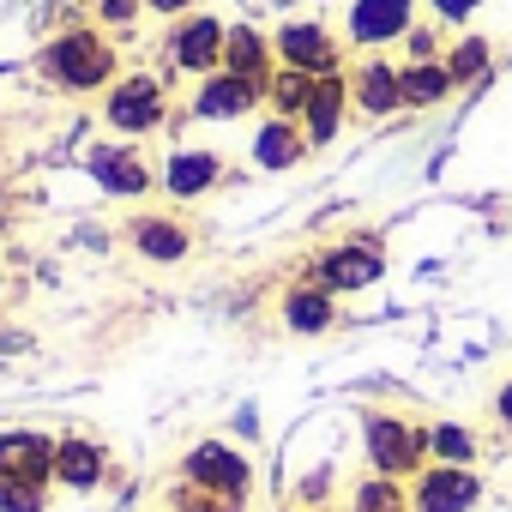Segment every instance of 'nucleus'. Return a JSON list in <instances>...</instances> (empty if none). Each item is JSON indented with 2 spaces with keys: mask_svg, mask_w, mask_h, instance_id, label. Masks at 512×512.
<instances>
[{
  "mask_svg": "<svg viewBox=\"0 0 512 512\" xmlns=\"http://www.w3.org/2000/svg\"><path fill=\"white\" fill-rule=\"evenodd\" d=\"M37 73H43L55 91H73V97H85V91H109V85L121 79V55H115L109 31L73 25V31H61V37H55V43L37 55Z\"/></svg>",
  "mask_w": 512,
  "mask_h": 512,
  "instance_id": "f257e3e1",
  "label": "nucleus"
},
{
  "mask_svg": "<svg viewBox=\"0 0 512 512\" xmlns=\"http://www.w3.org/2000/svg\"><path fill=\"white\" fill-rule=\"evenodd\" d=\"M362 458L374 464V476H398V482H410V476H422V464H428V428L374 410V416L362 422Z\"/></svg>",
  "mask_w": 512,
  "mask_h": 512,
  "instance_id": "f03ea898",
  "label": "nucleus"
},
{
  "mask_svg": "<svg viewBox=\"0 0 512 512\" xmlns=\"http://www.w3.org/2000/svg\"><path fill=\"white\" fill-rule=\"evenodd\" d=\"M169 115V91L157 73H121L109 91H103V121L121 133V139H145L157 133Z\"/></svg>",
  "mask_w": 512,
  "mask_h": 512,
  "instance_id": "7ed1b4c3",
  "label": "nucleus"
},
{
  "mask_svg": "<svg viewBox=\"0 0 512 512\" xmlns=\"http://www.w3.org/2000/svg\"><path fill=\"white\" fill-rule=\"evenodd\" d=\"M380 272H386L380 241H344V247H326L320 260L308 266V284H320L332 296H356V290L380 284Z\"/></svg>",
  "mask_w": 512,
  "mask_h": 512,
  "instance_id": "20e7f679",
  "label": "nucleus"
},
{
  "mask_svg": "<svg viewBox=\"0 0 512 512\" xmlns=\"http://www.w3.org/2000/svg\"><path fill=\"white\" fill-rule=\"evenodd\" d=\"M223 37H229V25L217 13H181V25L169 31V67L193 73V79L217 73L223 67Z\"/></svg>",
  "mask_w": 512,
  "mask_h": 512,
  "instance_id": "39448f33",
  "label": "nucleus"
},
{
  "mask_svg": "<svg viewBox=\"0 0 512 512\" xmlns=\"http://www.w3.org/2000/svg\"><path fill=\"white\" fill-rule=\"evenodd\" d=\"M181 476H187L193 488H205V494H223V500H241V494L253 488V464H247L235 446H223V440H199V446L181 458Z\"/></svg>",
  "mask_w": 512,
  "mask_h": 512,
  "instance_id": "423d86ee",
  "label": "nucleus"
},
{
  "mask_svg": "<svg viewBox=\"0 0 512 512\" xmlns=\"http://www.w3.org/2000/svg\"><path fill=\"white\" fill-rule=\"evenodd\" d=\"M272 49H278V67H296V73H344V49L332 43V31L320 25V19H290V25H278V37H272Z\"/></svg>",
  "mask_w": 512,
  "mask_h": 512,
  "instance_id": "0eeeda50",
  "label": "nucleus"
},
{
  "mask_svg": "<svg viewBox=\"0 0 512 512\" xmlns=\"http://www.w3.org/2000/svg\"><path fill=\"white\" fill-rule=\"evenodd\" d=\"M0 482L49 488L55 482V440L43 428H7L0 434Z\"/></svg>",
  "mask_w": 512,
  "mask_h": 512,
  "instance_id": "6e6552de",
  "label": "nucleus"
},
{
  "mask_svg": "<svg viewBox=\"0 0 512 512\" xmlns=\"http://www.w3.org/2000/svg\"><path fill=\"white\" fill-rule=\"evenodd\" d=\"M476 500H482V482L470 464H434L410 488V512H476Z\"/></svg>",
  "mask_w": 512,
  "mask_h": 512,
  "instance_id": "1a4fd4ad",
  "label": "nucleus"
},
{
  "mask_svg": "<svg viewBox=\"0 0 512 512\" xmlns=\"http://www.w3.org/2000/svg\"><path fill=\"white\" fill-rule=\"evenodd\" d=\"M350 43L356 49H386L416 31V0H350Z\"/></svg>",
  "mask_w": 512,
  "mask_h": 512,
  "instance_id": "9d476101",
  "label": "nucleus"
},
{
  "mask_svg": "<svg viewBox=\"0 0 512 512\" xmlns=\"http://www.w3.org/2000/svg\"><path fill=\"white\" fill-rule=\"evenodd\" d=\"M350 103H356V115H368V121H386V115H398L404 109V67H392L380 49L350 73Z\"/></svg>",
  "mask_w": 512,
  "mask_h": 512,
  "instance_id": "9b49d317",
  "label": "nucleus"
},
{
  "mask_svg": "<svg viewBox=\"0 0 512 512\" xmlns=\"http://www.w3.org/2000/svg\"><path fill=\"white\" fill-rule=\"evenodd\" d=\"M266 103V85H253V79H241V73H205L199 79V91H193V115L199 121H241V115H253Z\"/></svg>",
  "mask_w": 512,
  "mask_h": 512,
  "instance_id": "f8f14e48",
  "label": "nucleus"
},
{
  "mask_svg": "<svg viewBox=\"0 0 512 512\" xmlns=\"http://www.w3.org/2000/svg\"><path fill=\"white\" fill-rule=\"evenodd\" d=\"M356 103H350V73H320L314 79V97H308V109H302V133H308V145L320 151V145H332L338 133H344V115H350Z\"/></svg>",
  "mask_w": 512,
  "mask_h": 512,
  "instance_id": "ddd939ff",
  "label": "nucleus"
},
{
  "mask_svg": "<svg viewBox=\"0 0 512 512\" xmlns=\"http://www.w3.org/2000/svg\"><path fill=\"white\" fill-rule=\"evenodd\" d=\"M127 241H133L139 260H151V266H175V260H187V253H193L187 223H175V217H163V211L133 217V223H127Z\"/></svg>",
  "mask_w": 512,
  "mask_h": 512,
  "instance_id": "4468645a",
  "label": "nucleus"
},
{
  "mask_svg": "<svg viewBox=\"0 0 512 512\" xmlns=\"http://www.w3.org/2000/svg\"><path fill=\"white\" fill-rule=\"evenodd\" d=\"M103 476H109V458L91 434H61L55 440V482L67 494H91V488H103Z\"/></svg>",
  "mask_w": 512,
  "mask_h": 512,
  "instance_id": "2eb2a0df",
  "label": "nucleus"
},
{
  "mask_svg": "<svg viewBox=\"0 0 512 512\" xmlns=\"http://www.w3.org/2000/svg\"><path fill=\"white\" fill-rule=\"evenodd\" d=\"M85 163H91V175H97V187H103V193L139 199V193H151V187H157V175L145 169V157H139V151H127V145H97Z\"/></svg>",
  "mask_w": 512,
  "mask_h": 512,
  "instance_id": "dca6fc26",
  "label": "nucleus"
},
{
  "mask_svg": "<svg viewBox=\"0 0 512 512\" xmlns=\"http://www.w3.org/2000/svg\"><path fill=\"white\" fill-rule=\"evenodd\" d=\"M278 314H284V326H290L296 338H326V332L338 326V296L302 278L296 290H284V302H278Z\"/></svg>",
  "mask_w": 512,
  "mask_h": 512,
  "instance_id": "f3484780",
  "label": "nucleus"
},
{
  "mask_svg": "<svg viewBox=\"0 0 512 512\" xmlns=\"http://www.w3.org/2000/svg\"><path fill=\"white\" fill-rule=\"evenodd\" d=\"M223 73H241V79H253V85H272L278 49L266 43L260 25H229V37H223Z\"/></svg>",
  "mask_w": 512,
  "mask_h": 512,
  "instance_id": "a211bd4d",
  "label": "nucleus"
},
{
  "mask_svg": "<svg viewBox=\"0 0 512 512\" xmlns=\"http://www.w3.org/2000/svg\"><path fill=\"white\" fill-rule=\"evenodd\" d=\"M223 181V157L217 151H175L169 163H163V175H157V187L169 193V199H199V193H211Z\"/></svg>",
  "mask_w": 512,
  "mask_h": 512,
  "instance_id": "6ab92c4d",
  "label": "nucleus"
},
{
  "mask_svg": "<svg viewBox=\"0 0 512 512\" xmlns=\"http://www.w3.org/2000/svg\"><path fill=\"white\" fill-rule=\"evenodd\" d=\"M308 151H314V145H308L302 121H290V115H266V127L253 133V163H260V169H272V175L296 169Z\"/></svg>",
  "mask_w": 512,
  "mask_h": 512,
  "instance_id": "aec40b11",
  "label": "nucleus"
},
{
  "mask_svg": "<svg viewBox=\"0 0 512 512\" xmlns=\"http://www.w3.org/2000/svg\"><path fill=\"white\" fill-rule=\"evenodd\" d=\"M458 91V79L446 73V61H410L404 67V109H440Z\"/></svg>",
  "mask_w": 512,
  "mask_h": 512,
  "instance_id": "412c9836",
  "label": "nucleus"
},
{
  "mask_svg": "<svg viewBox=\"0 0 512 512\" xmlns=\"http://www.w3.org/2000/svg\"><path fill=\"white\" fill-rule=\"evenodd\" d=\"M308 97H314V73H296V67H278V73H272V85H266L272 115H290V121H302Z\"/></svg>",
  "mask_w": 512,
  "mask_h": 512,
  "instance_id": "4be33fe9",
  "label": "nucleus"
},
{
  "mask_svg": "<svg viewBox=\"0 0 512 512\" xmlns=\"http://www.w3.org/2000/svg\"><path fill=\"white\" fill-rule=\"evenodd\" d=\"M440 61H446V73H452L458 85H476V79H488V61H494V49H488V37H476V31H470V37H458V43H452Z\"/></svg>",
  "mask_w": 512,
  "mask_h": 512,
  "instance_id": "5701e85b",
  "label": "nucleus"
},
{
  "mask_svg": "<svg viewBox=\"0 0 512 512\" xmlns=\"http://www.w3.org/2000/svg\"><path fill=\"white\" fill-rule=\"evenodd\" d=\"M428 458L434 464H476V434L464 422H434L428 428Z\"/></svg>",
  "mask_w": 512,
  "mask_h": 512,
  "instance_id": "b1692460",
  "label": "nucleus"
},
{
  "mask_svg": "<svg viewBox=\"0 0 512 512\" xmlns=\"http://www.w3.org/2000/svg\"><path fill=\"white\" fill-rule=\"evenodd\" d=\"M350 512H410V488L398 476H368L350 494Z\"/></svg>",
  "mask_w": 512,
  "mask_h": 512,
  "instance_id": "393cba45",
  "label": "nucleus"
},
{
  "mask_svg": "<svg viewBox=\"0 0 512 512\" xmlns=\"http://www.w3.org/2000/svg\"><path fill=\"white\" fill-rule=\"evenodd\" d=\"M145 13H151L145 0H97V31H109V37H133Z\"/></svg>",
  "mask_w": 512,
  "mask_h": 512,
  "instance_id": "a878e982",
  "label": "nucleus"
},
{
  "mask_svg": "<svg viewBox=\"0 0 512 512\" xmlns=\"http://www.w3.org/2000/svg\"><path fill=\"white\" fill-rule=\"evenodd\" d=\"M175 512H241V500H223V494H205V488H181V506Z\"/></svg>",
  "mask_w": 512,
  "mask_h": 512,
  "instance_id": "bb28decb",
  "label": "nucleus"
},
{
  "mask_svg": "<svg viewBox=\"0 0 512 512\" xmlns=\"http://www.w3.org/2000/svg\"><path fill=\"white\" fill-rule=\"evenodd\" d=\"M0 512H43V488H19V482H0Z\"/></svg>",
  "mask_w": 512,
  "mask_h": 512,
  "instance_id": "cd10ccee",
  "label": "nucleus"
},
{
  "mask_svg": "<svg viewBox=\"0 0 512 512\" xmlns=\"http://www.w3.org/2000/svg\"><path fill=\"white\" fill-rule=\"evenodd\" d=\"M428 7H434V19H446V25H464L482 0H428Z\"/></svg>",
  "mask_w": 512,
  "mask_h": 512,
  "instance_id": "c85d7f7f",
  "label": "nucleus"
},
{
  "mask_svg": "<svg viewBox=\"0 0 512 512\" xmlns=\"http://www.w3.org/2000/svg\"><path fill=\"white\" fill-rule=\"evenodd\" d=\"M404 43H410V61H440V55H434V31H422V25H416Z\"/></svg>",
  "mask_w": 512,
  "mask_h": 512,
  "instance_id": "c756f323",
  "label": "nucleus"
},
{
  "mask_svg": "<svg viewBox=\"0 0 512 512\" xmlns=\"http://www.w3.org/2000/svg\"><path fill=\"white\" fill-rule=\"evenodd\" d=\"M145 7H151V13H163V19H169V13H193V0H145Z\"/></svg>",
  "mask_w": 512,
  "mask_h": 512,
  "instance_id": "7c9ffc66",
  "label": "nucleus"
},
{
  "mask_svg": "<svg viewBox=\"0 0 512 512\" xmlns=\"http://www.w3.org/2000/svg\"><path fill=\"white\" fill-rule=\"evenodd\" d=\"M494 404H500V422H506V428H512V380H506V386H500V398H494Z\"/></svg>",
  "mask_w": 512,
  "mask_h": 512,
  "instance_id": "2f4dec72",
  "label": "nucleus"
}]
</instances>
